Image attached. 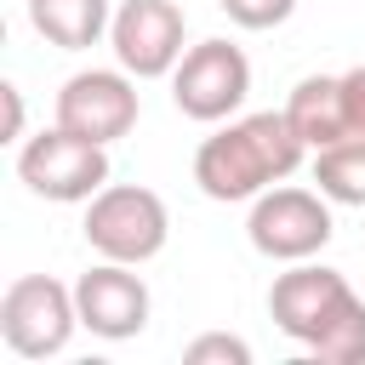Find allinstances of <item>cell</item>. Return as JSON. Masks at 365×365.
<instances>
[{
    "label": "cell",
    "mask_w": 365,
    "mask_h": 365,
    "mask_svg": "<svg viewBox=\"0 0 365 365\" xmlns=\"http://www.w3.org/2000/svg\"><path fill=\"white\" fill-rule=\"evenodd\" d=\"M314 182L331 205H365V137L314 148Z\"/></svg>",
    "instance_id": "obj_13"
},
{
    "label": "cell",
    "mask_w": 365,
    "mask_h": 365,
    "mask_svg": "<svg viewBox=\"0 0 365 365\" xmlns=\"http://www.w3.org/2000/svg\"><path fill=\"white\" fill-rule=\"evenodd\" d=\"M80 325V308H74V285L51 279V274H23L6 285L0 297V336L17 359H51L68 348Z\"/></svg>",
    "instance_id": "obj_4"
},
{
    "label": "cell",
    "mask_w": 365,
    "mask_h": 365,
    "mask_svg": "<svg viewBox=\"0 0 365 365\" xmlns=\"http://www.w3.org/2000/svg\"><path fill=\"white\" fill-rule=\"evenodd\" d=\"M182 359L188 365H251V348L240 336H228V331H211V336H194L182 348Z\"/></svg>",
    "instance_id": "obj_14"
},
{
    "label": "cell",
    "mask_w": 365,
    "mask_h": 365,
    "mask_svg": "<svg viewBox=\"0 0 365 365\" xmlns=\"http://www.w3.org/2000/svg\"><path fill=\"white\" fill-rule=\"evenodd\" d=\"M0 97H6V143H17V137H23V91L6 80V86H0Z\"/></svg>",
    "instance_id": "obj_17"
},
{
    "label": "cell",
    "mask_w": 365,
    "mask_h": 365,
    "mask_svg": "<svg viewBox=\"0 0 365 365\" xmlns=\"http://www.w3.org/2000/svg\"><path fill=\"white\" fill-rule=\"evenodd\" d=\"M268 314L291 342H302L325 365L365 359V302L325 262H291L268 291Z\"/></svg>",
    "instance_id": "obj_2"
},
{
    "label": "cell",
    "mask_w": 365,
    "mask_h": 365,
    "mask_svg": "<svg viewBox=\"0 0 365 365\" xmlns=\"http://www.w3.org/2000/svg\"><path fill=\"white\" fill-rule=\"evenodd\" d=\"M217 6H222V17L240 23V29H279V23L297 11V0H217Z\"/></svg>",
    "instance_id": "obj_15"
},
{
    "label": "cell",
    "mask_w": 365,
    "mask_h": 365,
    "mask_svg": "<svg viewBox=\"0 0 365 365\" xmlns=\"http://www.w3.org/2000/svg\"><path fill=\"white\" fill-rule=\"evenodd\" d=\"M308 143L297 137V125L285 120V108H262V114H245V120H228L222 131H211L194 154V182L205 200H257L262 188L285 182L297 165H302Z\"/></svg>",
    "instance_id": "obj_1"
},
{
    "label": "cell",
    "mask_w": 365,
    "mask_h": 365,
    "mask_svg": "<svg viewBox=\"0 0 365 365\" xmlns=\"http://www.w3.org/2000/svg\"><path fill=\"white\" fill-rule=\"evenodd\" d=\"M342 108H348V131L365 137V63H354L342 74Z\"/></svg>",
    "instance_id": "obj_16"
},
{
    "label": "cell",
    "mask_w": 365,
    "mask_h": 365,
    "mask_svg": "<svg viewBox=\"0 0 365 365\" xmlns=\"http://www.w3.org/2000/svg\"><path fill=\"white\" fill-rule=\"evenodd\" d=\"M182 34H188V17L177 0H120L114 23H108V46H114V63L131 74V80H160L182 63Z\"/></svg>",
    "instance_id": "obj_8"
},
{
    "label": "cell",
    "mask_w": 365,
    "mask_h": 365,
    "mask_svg": "<svg viewBox=\"0 0 365 365\" xmlns=\"http://www.w3.org/2000/svg\"><path fill=\"white\" fill-rule=\"evenodd\" d=\"M245 234L274 262H308L331 245L336 222H331L325 194H314V188H262L257 205H251Z\"/></svg>",
    "instance_id": "obj_7"
},
{
    "label": "cell",
    "mask_w": 365,
    "mask_h": 365,
    "mask_svg": "<svg viewBox=\"0 0 365 365\" xmlns=\"http://www.w3.org/2000/svg\"><path fill=\"white\" fill-rule=\"evenodd\" d=\"M17 177L40 200L80 205L97 188H108V148L103 143H86V137H74L63 125H51V131H40V137H29L17 148Z\"/></svg>",
    "instance_id": "obj_5"
},
{
    "label": "cell",
    "mask_w": 365,
    "mask_h": 365,
    "mask_svg": "<svg viewBox=\"0 0 365 365\" xmlns=\"http://www.w3.org/2000/svg\"><path fill=\"white\" fill-rule=\"evenodd\" d=\"M245 91H251V63L234 40H200L171 68V103H177V114H188L200 125L228 120L245 103Z\"/></svg>",
    "instance_id": "obj_6"
},
{
    "label": "cell",
    "mask_w": 365,
    "mask_h": 365,
    "mask_svg": "<svg viewBox=\"0 0 365 365\" xmlns=\"http://www.w3.org/2000/svg\"><path fill=\"white\" fill-rule=\"evenodd\" d=\"M86 245L108 262H148L165 251V234H171V217H165V200L154 188H137V182H108L86 200Z\"/></svg>",
    "instance_id": "obj_3"
},
{
    "label": "cell",
    "mask_w": 365,
    "mask_h": 365,
    "mask_svg": "<svg viewBox=\"0 0 365 365\" xmlns=\"http://www.w3.org/2000/svg\"><path fill=\"white\" fill-rule=\"evenodd\" d=\"M29 23H34V34L46 46L86 51V46H97L108 34L114 11H108V0H29Z\"/></svg>",
    "instance_id": "obj_12"
},
{
    "label": "cell",
    "mask_w": 365,
    "mask_h": 365,
    "mask_svg": "<svg viewBox=\"0 0 365 365\" xmlns=\"http://www.w3.org/2000/svg\"><path fill=\"white\" fill-rule=\"evenodd\" d=\"M74 308H80V325L103 342H125L148 325V285L143 274H131V262H97L74 279Z\"/></svg>",
    "instance_id": "obj_10"
},
{
    "label": "cell",
    "mask_w": 365,
    "mask_h": 365,
    "mask_svg": "<svg viewBox=\"0 0 365 365\" xmlns=\"http://www.w3.org/2000/svg\"><path fill=\"white\" fill-rule=\"evenodd\" d=\"M285 120L297 125V137L308 148H331L348 131V108H342V74H308L291 86V103H285Z\"/></svg>",
    "instance_id": "obj_11"
},
{
    "label": "cell",
    "mask_w": 365,
    "mask_h": 365,
    "mask_svg": "<svg viewBox=\"0 0 365 365\" xmlns=\"http://www.w3.org/2000/svg\"><path fill=\"white\" fill-rule=\"evenodd\" d=\"M137 108L143 103H137V86L125 68H80L57 91V125L86 143H103V148L137 125Z\"/></svg>",
    "instance_id": "obj_9"
}]
</instances>
